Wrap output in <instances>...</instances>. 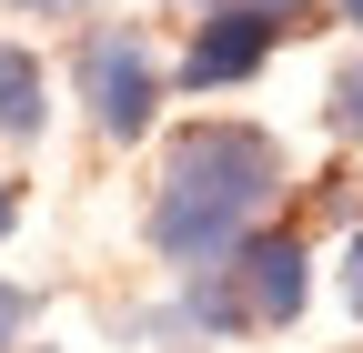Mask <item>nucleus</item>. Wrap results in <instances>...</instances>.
Instances as JSON below:
<instances>
[{"label":"nucleus","mask_w":363,"mask_h":353,"mask_svg":"<svg viewBox=\"0 0 363 353\" xmlns=\"http://www.w3.org/2000/svg\"><path fill=\"white\" fill-rule=\"evenodd\" d=\"M272 192H283V142L272 131H252V121H182L172 152H162V192H152V252L192 273V262L233 252L262 223Z\"/></svg>","instance_id":"1"},{"label":"nucleus","mask_w":363,"mask_h":353,"mask_svg":"<svg viewBox=\"0 0 363 353\" xmlns=\"http://www.w3.org/2000/svg\"><path fill=\"white\" fill-rule=\"evenodd\" d=\"M182 303H192V323H212V333H283L313 303V252L293 232H242L233 252L192 262V293Z\"/></svg>","instance_id":"2"},{"label":"nucleus","mask_w":363,"mask_h":353,"mask_svg":"<svg viewBox=\"0 0 363 353\" xmlns=\"http://www.w3.org/2000/svg\"><path fill=\"white\" fill-rule=\"evenodd\" d=\"M71 81H81L91 121H101V142H142V131L162 121V61H152V40L131 30V21H101V30H81V51H71Z\"/></svg>","instance_id":"3"},{"label":"nucleus","mask_w":363,"mask_h":353,"mask_svg":"<svg viewBox=\"0 0 363 353\" xmlns=\"http://www.w3.org/2000/svg\"><path fill=\"white\" fill-rule=\"evenodd\" d=\"M272 40H283V11H262V0H212L192 51H182V91H233L272 61Z\"/></svg>","instance_id":"4"},{"label":"nucleus","mask_w":363,"mask_h":353,"mask_svg":"<svg viewBox=\"0 0 363 353\" xmlns=\"http://www.w3.org/2000/svg\"><path fill=\"white\" fill-rule=\"evenodd\" d=\"M40 121H51V81L21 40H0V131L11 142H40Z\"/></svg>","instance_id":"5"},{"label":"nucleus","mask_w":363,"mask_h":353,"mask_svg":"<svg viewBox=\"0 0 363 353\" xmlns=\"http://www.w3.org/2000/svg\"><path fill=\"white\" fill-rule=\"evenodd\" d=\"M323 121L343 131V142H363V61H343V71H333V91H323Z\"/></svg>","instance_id":"6"},{"label":"nucleus","mask_w":363,"mask_h":353,"mask_svg":"<svg viewBox=\"0 0 363 353\" xmlns=\"http://www.w3.org/2000/svg\"><path fill=\"white\" fill-rule=\"evenodd\" d=\"M21 323H30V293H21V283H0V353L21 343Z\"/></svg>","instance_id":"7"},{"label":"nucleus","mask_w":363,"mask_h":353,"mask_svg":"<svg viewBox=\"0 0 363 353\" xmlns=\"http://www.w3.org/2000/svg\"><path fill=\"white\" fill-rule=\"evenodd\" d=\"M343 303H353V323H363V232H353V252H343Z\"/></svg>","instance_id":"8"},{"label":"nucleus","mask_w":363,"mask_h":353,"mask_svg":"<svg viewBox=\"0 0 363 353\" xmlns=\"http://www.w3.org/2000/svg\"><path fill=\"white\" fill-rule=\"evenodd\" d=\"M11 11H91V0H11Z\"/></svg>","instance_id":"9"},{"label":"nucleus","mask_w":363,"mask_h":353,"mask_svg":"<svg viewBox=\"0 0 363 353\" xmlns=\"http://www.w3.org/2000/svg\"><path fill=\"white\" fill-rule=\"evenodd\" d=\"M11 223H21V192H11V182H0V232H11Z\"/></svg>","instance_id":"10"},{"label":"nucleus","mask_w":363,"mask_h":353,"mask_svg":"<svg viewBox=\"0 0 363 353\" xmlns=\"http://www.w3.org/2000/svg\"><path fill=\"white\" fill-rule=\"evenodd\" d=\"M262 11H283V21H293V11H303V0H262Z\"/></svg>","instance_id":"11"},{"label":"nucleus","mask_w":363,"mask_h":353,"mask_svg":"<svg viewBox=\"0 0 363 353\" xmlns=\"http://www.w3.org/2000/svg\"><path fill=\"white\" fill-rule=\"evenodd\" d=\"M343 21H353V30H363V0H343Z\"/></svg>","instance_id":"12"}]
</instances>
